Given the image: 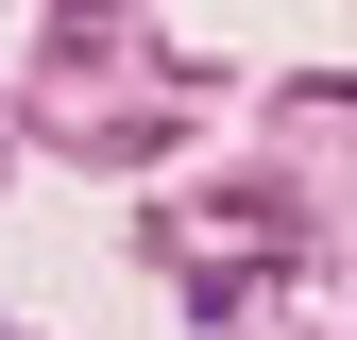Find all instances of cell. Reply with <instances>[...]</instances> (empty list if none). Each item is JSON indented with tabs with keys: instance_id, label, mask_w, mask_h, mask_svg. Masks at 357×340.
Masks as SVG:
<instances>
[{
	"instance_id": "obj_1",
	"label": "cell",
	"mask_w": 357,
	"mask_h": 340,
	"mask_svg": "<svg viewBox=\"0 0 357 340\" xmlns=\"http://www.w3.org/2000/svg\"><path fill=\"white\" fill-rule=\"evenodd\" d=\"M153 272L188 289L221 340H357V272H340V204L289 187L273 153H238L221 187L153 204Z\"/></svg>"
},
{
	"instance_id": "obj_2",
	"label": "cell",
	"mask_w": 357,
	"mask_h": 340,
	"mask_svg": "<svg viewBox=\"0 0 357 340\" xmlns=\"http://www.w3.org/2000/svg\"><path fill=\"white\" fill-rule=\"evenodd\" d=\"M221 102H238V68H204L153 17H52L34 68H17V137L68 153V170H170Z\"/></svg>"
},
{
	"instance_id": "obj_3",
	"label": "cell",
	"mask_w": 357,
	"mask_h": 340,
	"mask_svg": "<svg viewBox=\"0 0 357 340\" xmlns=\"http://www.w3.org/2000/svg\"><path fill=\"white\" fill-rule=\"evenodd\" d=\"M0 170H17V119H0Z\"/></svg>"
},
{
	"instance_id": "obj_4",
	"label": "cell",
	"mask_w": 357,
	"mask_h": 340,
	"mask_svg": "<svg viewBox=\"0 0 357 340\" xmlns=\"http://www.w3.org/2000/svg\"><path fill=\"white\" fill-rule=\"evenodd\" d=\"M0 340H52V323H0Z\"/></svg>"
}]
</instances>
